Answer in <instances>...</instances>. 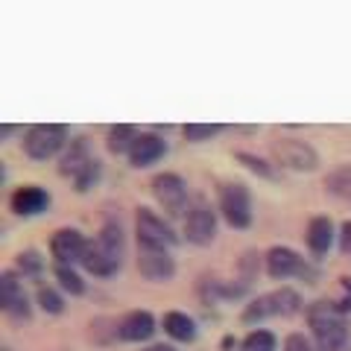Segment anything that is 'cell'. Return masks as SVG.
I'll list each match as a JSON object with an SVG mask.
<instances>
[{
	"instance_id": "6da1fadb",
	"label": "cell",
	"mask_w": 351,
	"mask_h": 351,
	"mask_svg": "<svg viewBox=\"0 0 351 351\" xmlns=\"http://www.w3.org/2000/svg\"><path fill=\"white\" fill-rule=\"evenodd\" d=\"M80 263L97 278L114 276L120 269V263H123V232H120V226L106 223L103 232L97 234V240H91L85 246V255Z\"/></svg>"
},
{
	"instance_id": "7a4b0ae2",
	"label": "cell",
	"mask_w": 351,
	"mask_h": 351,
	"mask_svg": "<svg viewBox=\"0 0 351 351\" xmlns=\"http://www.w3.org/2000/svg\"><path fill=\"white\" fill-rule=\"evenodd\" d=\"M307 322L319 351H343L348 346V325L346 316L337 311L334 302H316L307 307Z\"/></svg>"
},
{
	"instance_id": "3957f363",
	"label": "cell",
	"mask_w": 351,
	"mask_h": 351,
	"mask_svg": "<svg viewBox=\"0 0 351 351\" xmlns=\"http://www.w3.org/2000/svg\"><path fill=\"white\" fill-rule=\"evenodd\" d=\"M68 144V129L59 123H36L24 132V152L32 161H47Z\"/></svg>"
},
{
	"instance_id": "277c9868",
	"label": "cell",
	"mask_w": 351,
	"mask_h": 351,
	"mask_svg": "<svg viewBox=\"0 0 351 351\" xmlns=\"http://www.w3.org/2000/svg\"><path fill=\"white\" fill-rule=\"evenodd\" d=\"M302 311V299L299 293L290 290V287H281L276 293H267L255 299L252 304H246L243 311V322H261L267 319V316H293Z\"/></svg>"
},
{
	"instance_id": "5b68a950",
	"label": "cell",
	"mask_w": 351,
	"mask_h": 351,
	"mask_svg": "<svg viewBox=\"0 0 351 351\" xmlns=\"http://www.w3.org/2000/svg\"><path fill=\"white\" fill-rule=\"evenodd\" d=\"M135 234H138V249H164V252H170V246H176V240H179L173 234V228L164 223L156 211H149V208H138Z\"/></svg>"
},
{
	"instance_id": "8992f818",
	"label": "cell",
	"mask_w": 351,
	"mask_h": 351,
	"mask_svg": "<svg viewBox=\"0 0 351 351\" xmlns=\"http://www.w3.org/2000/svg\"><path fill=\"white\" fill-rule=\"evenodd\" d=\"M219 214L232 228H249L252 226V196L249 188L240 182H228L219 188Z\"/></svg>"
},
{
	"instance_id": "52a82bcc",
	"label": "cell",
	"mask_w": 351,
	"mask_h": 351,
	"mask_svg": "<svg viewBox=\"0 0 351 351\" xmlns=\"http://www.w3.org/2000/svg\"><path fill=\"white\" fill-rule=\"evenodd\" d=\"M152 196H156V202L167 211V217H182L184 211H191L188 184L176 173H158L156 179H152Z\"/></svg>"
},
{
	"instance_id": "ba28073f",
	"label": "cell",
	"mask_w": 351,
	"mask_h": 351,
	"mask_svg": "<svg viewBox=\"0 0 351 351\" xmlns=\"http://www.w3.org/2000/svg\"><path fill=\"white\" fill-rule=\"evenodd\" d=\"M272 158H276L281 167L299 170V173H311V170H316V164H319L316 149L307 144V141H299V138L276 141V144H272Z\"/></svg>"
},
{
	"instance_id": "9c48e42d",
	"label": "cell",
	"mask_w": 351,
	"mask_h": 351,
	"mask_svg": "<svg viewBox=\"0 0 351 351\" xmlns=\"http://www.w3.org/2000/svg\"><path fill=\"white\" fill-rule=\"evenodd\" d=\"M184 234L193 246H211L217 237V214L205 199H196L184 217Z\"/></svg>"
},
{
	"instance_id": "30bf717a",
	"label": "cell",
	"mask_w": 351,
	"mask_h": 351,
	"mask_svg": "<svg viewBox=\"0 0 351 351\" xmlns=\"http://www.w3.org/2000/svg\"><path fill=\"white\" fill-rule=\"evenodd\" d=\"M267 272H269V278H276V281H287L293 276H304L307 267H304V258L299 252H293L287 246H272L267 252Z\"/></svg>"
},
{
	"instance_id": "8fae6325",
	"label": "cell",
	"mask_w": 351,
	"mask_h": 351,
	"mask_svg": "<svg viewBox=\"0 0 351 351\" xmlns=\"http://www.w3.org/2000/svg\"><path fill=\"white\" fill-rule=\"evenodd\" d=\"M138 269L147 281H170L176 276V261L164 249H138Z\"/></svg>"
},
{
	"instance_id": "7c38bea8",
	"label": "cell",
	"mask_w": 351,
	"mask_h": 351,
	"mask_svg": "<svg viewBox=\"0 0 351 351\" xmlns=\"http://www.w3.org/2000/svg\"><path fill=\"white\" fill-rule=\"evenodd\" d=\"M85 246H88V240L82 237V232H76V228H59L50 240V252L62 267H71L73 261H82Z\"/></svg>"
},
{
	"instance_id": "4fadbf2b",
	"label": "cell",
	"mask_w": 351,
	"mask_h": 351,
	"mask_svg": "<svg viewBox=\"0 0 351 351\" xmlns=\"http://www.w3.org/2000/svg\"><path fill=\"white\" fill-rule=\"evenodd\" d=\"M164 156H167V144H164V138L152 135V132H141L138 141L129 149V164L132 167H138V170H144V167H149V164L161 161Z\"/></svg>"
},
{
	"instance_id": "5bb4252c",
	"label": "cell",
	"mask_w": 351,
	"mask_h": 351,
	"mask_svg": "<svg viewBox=\"0 0 351 351\" xmlns=\"http://www.w3.org/2000/svg\"><path fill=\"white\" fill-rule=\"evenodd\" d=\"M0 304L9 316H29V302H27V293H24V284L18 281V276L12 269H6L0 276Z\"/></svg>"
},
{
	"instance_id": "9a60e30c",
	"label": "cell",
	"mask_w": 351,
	"mask_h": 351,
	"mask_svg": "<svg viewBox=\"0 0 351 351\" xmlns=\"http://www.w3.org/2000/svg\"><path fill=\"white\" fill-rule=\"evenodd\" d=\"M156 334V319L149 311H132L117 322V337L123 343H147Z\"/></svg>"
},
{
	"instance_id": "2e32d148",
	"label": "cell",
	"mask_w": 351,
	"mask_h": 351,
	"mask_svg": "<svg viewBox=\"0 0 351 351\" xmlns=\"http://www.w3.org/2000/svg\"><path fill=\"white\" fill-rule=\"evenodd\" d=\"M9 205H12V211L18 217H38V214L47 211L50 193L44 191V188H38V184H24V188H18L12 193Z\"/></svg>"
},
{
	"instance_id": "e0dca14e",
	"label": "cell",
	"mask_w": 351,
	"mask_h": 351,
	"mask_svg": "<svg viewBox=\"0 0 351 351\" xmlns=\"http://www.w3.org/2000/svg\"><path fill=\"white\" fill-rule=\"evenodd\" d=\"M91 161H94V156H91V149H88V141H85V138H73V141H71V147H68V152L62 156L59 173H62V176H71V179H76V176H80Z\"/></svg>"
},
{
	"instance_id": "ac0fdd59",
	"label": "cell",
	"mask_w": 351,
	"mask_h": 351,
	"mask_svg": "<svg viewBox=\"0 0 351 351\" xmlns=\"http://www.w3.org/2000/svg\"><path fill=\"white\" fill-rule=\"evenodd\" d=\"M307 246L313 255H325L334 246V223L328 217H313L307 226Z\"/></svg>"
},
{
	"instance_id": "d6986e66",
	"label": "cell",
	"mask_w": 351,
	"mask_h": 351,
	"mask_svg": "<svg viewBox=\"0 0 351 351\" xmlns=\"http://www.w3.org/2000/svg\"><path fill=\"white\" fill-rule=\"evenodd\" d=\"M164 334L173 337L176 343H193L196 339V322L191 319L188 313H179V311H173L164 316Z\"/></svg>"
},
{
	"instance_id": "ffe728a7",
	"label": "cell",
	"mask_w": 351,
	"mask_h": 351,
	"mask_svg": "<svg viewBox=\"0 0 351 351\" xmlns=\"http://www.w3.org/2000/svg\"><path fill=\"white\" fill-rule=\"evenodd\" d=\"M135 141H138L135 126L120 123V126H112V129H108L106 149L112 152V156H129V149H132V144H135Z\"/></svg>"
},
{
	"instance_id": "44dd1931",
	"label": "cell",
	"mask_w": 351,
	"mask_h": 351,
	"mask_svg": "<svg viewBox=\"0 0 351 351\" xmlns=\"http://www.w3.org/2000/svg\"><path fill=\"white\" fill-rule=\"evenodd\" d=\"M56 278H59L64 293H71V295H82L85 293V281L73 267H62V263H56Z\"/></svg>"
},
{
	"instance_id": "7402d4cb",
	"label": "cell",
	"mask_w": 351,
	"mask_h": 351,
	"mask_svg": "<svg viewBox=\"0 0 351 351\" xmlns=\"http://www.w3.org/2000/svg\"><path fill=\"white\" fill-rule=\"evenodd\" d=\"M240 351H276V334L258 328V331H252L243 343H240Z\"/></svg>"
},
{
	"instance_id": "603a6c76",
	"label": "cell",
	"mask_w": 351,
	"mask_h": 351,
	"mask_svg": "<svg viewBox=\"0 0 351 351\" xmlns=\"http://www.w3.org/2000/svg\"><path fill=\"white\" fill-rule=\"evenodd\" d=\"M38 307L44 313H50V316H59L64 311V302L53 287H38Z\"/></svg>"
},
{
	"instance_id": "cb8c5ba5",
	"label": "cell",
	"mask_w": 351,
	"mask_h": 351,
	"mask_svg": "<svg viewBox=\"0 0 351 351\" xmlns=\"http://www.w3.org/2000/svg\"><path fill=\"white\" fill-rule=\"evenodd\" d=\"M15 267H18V272H24V276H38V272L44 269V261H41V255L36 249H27L15 258Z\"/></svg>"
},
{
	"instance_id": "d4e9b609",
	"label": "cell",
	"mask_w": 351,
	"mask_h": 351,
	"mask_svg": "<svg viewBox=\"0 0 351 351\" xmlns=\"http://www.w3.org/2000/svg\"><path fill=\"white\" fill-rule=\"evenodd\" d=\"M219 129L223 126H217V123H188L184 126V138L193 141V144H202V141H211Z\"/></svg>"
},
{
	"instance_id": "484cf974",
	"label": "cell",
	"mask_w": 351,
	"mask_h": 351,
	"mask_svg": "<svg viewBox=\"0 0 351 351\" xmlns=\"http://www.w3.org/2000/svg\"><path fill=\"white\" fill-rule=\"evenodd\" d=\"M100 161H91V164H88V167L80 173V176H76V179H73V184H76V191H80V193H85V191H91L94 188V184L97 182H100Z\"/></svg>"
},
{
	"instance_id": "4316f807",
	"label": "cell",
	"mask_w": 351,
	"mask_h": 351,
	"mask_svg": "<svg viewBox=\"0 0 351 351\" xmlns=\"http://www.w3.org/2000/svg\"><path fill=\"white\" fill-rule=\"evenodd\" d=\"M284 351H316V348L304 334H290L284 339Z\"/></svg>"
},
{
	"instance_id": "83f0119b",
	"label": "cell",
	"mask_w": 351,
	"mask_h": 351,
	"mask_svg": "<svg viewBox=\"0 0 351 351\" xmlns=\"http://www.w3.org/2000/svg\"><path fill=\"white\" fill-rule=\"evenodd\" d=\"M237 161H243L246 167L252 170V173H261V176H272V170L263 164L261 158H255V156H249V152H237Z\"/></svg>"
},
{
	"instance_id": "f1b7e54d",
	"label": "cell",
	"mask_w": 351,
	"mask_h": 351,
	"mask_svg": "<svg viewBox=\"0 0 351 351\" xmlns=\"http://www.w3.org/2000/svg\"><path fill=\"white\" fill-rule=\"evenodd\" d=\"M339 287H343V295L334 302V307L339 313H348L351 311V278H339Z\"/></svg>"
},
{
	"instance_id": "f546056e",
	"label": "cell",
	"mask_w": 351,
	"mask_h": 351,
	"mask_svg": "<svg viewBox=\"0 0 351 351\" xmlns=\"http://www.w3.org/2000/svg\"><path fill=\"white\" fill-rule=\"evenodd\" d=\"M339 246H343V252L351 255V219L343 226V232H339Z\"/></svg>"
},
{
	"instance_id": "4dcf8cb0",
	"label": "cell",
	"mask_w": 351,
	"mask_h": 351,
	"mask_svg": "<svg viewBox=\"0 0 351 351\" xmlns=\"http://www.w3.org/2000/svg\"><path fill=\"white\" fill-rule=\"evenodd\" d=\"M144 351H176V348H173V346H164V343H161V346H149V348H144Z\"/></svg>"
},
{
	"instance_id": "1f68e13d",
	"label": "cell",
	"mask_w": 351,
	"mask_h": 351,
	"mask_svg": "<svg viewBox=\"0 0 351 351\" xmlns=\"http://www.w3.org/2000/svg\"><path fill=\"white\" fill-rule=\"evenodd\" d=\"M12 132H15V126H9V123H6L3 129H0V135H3V138H9V135H12Z\"/></svg>"
}]
</instances>
